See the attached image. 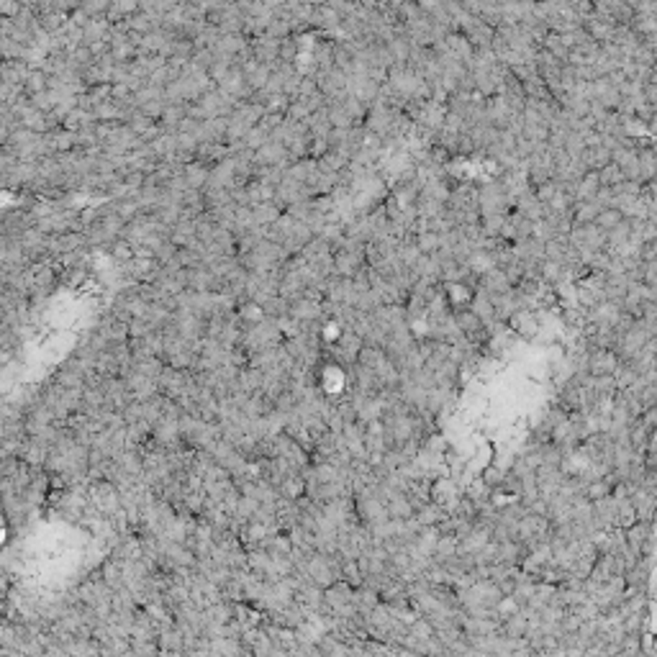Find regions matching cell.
<instances>
[{
  "instance_id": "obj_1",
  "label": "cell",
  "mask_w": 657,
  "mask_h": 657,
  "mask_svg": "<svg viewBox=\"0 0 657 657\" xmlns=\"http://www.w3.org/2000/svg\"><path fill=\"white\" fill-rule=\"evenodd\" d=\"M413 244L418 246L421 254H437L439 252V234L437 232H418L413 234Z\"/></svg>"
},
{
  "instance_id": "obj_2",
  "label": "cell",
  "mask_w": 657,
  "mask_h": 657,
  "mask_svg": "<svg viewBox=\"0 0 657 657\" xmlns=\"http://www.w3.org/2000/svg\"><path fill=\"white\" fill-rule=\"evenodd\" d=\"M619 221H621V213H619V211H616V208H604V211H601V213L596 216V221H593V224H596L604 234H609V232L613 229V226L619 224Z\"/></svg>"
}]
</instances>
